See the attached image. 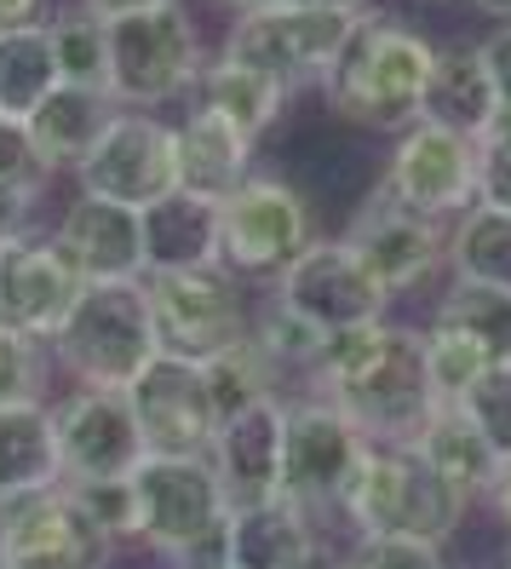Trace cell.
I'll return each mask as SVG.
<instances>
[{
	"label": "cell",
	"instance_id": "obj_22",
	"mask_svg": "<svg viewBox=\"0 0 511 569\" xmlns=\"http://www.w3.org/2000/svg\"><path fill=\"white\" fill-rule=\"evenodd\" d=\"M322 547V523L293 507L288 495L253 500V507H230L224 535H219V558L230 569H293Z\"/></svg>",
	"mask_w": 511,
	"mask_h": 569
},
{
	"label": "cell",
	"instance_id": "obj_32",
	"mask_svg": "<svg viewBox=\"0 0 511 569\" xmlns=\"http://www.w3.org/2000/svg\"><path fill=\"white\" fill-rule=\"evenodd\" d=\"M52 29V52H58V76L63 87H92L110 92V41H104V18H92L81 7H63L47 18Z\"/></svg>",
	"mask_w": 511,
	"mask_h": 569
},
{
	"label": "cell",
	"instance_id": "obj_43",
	"mask_svg": "<svg viewBox=\"0 0 511 569\" xmlns=\"http://www.w3.org/2000/svg\"><path fill=\"white\" fill-rule=\"evenodd\" d=\"M36 18H41V0H0V29H18Z\"/></svg>",
	"mask_w": 511,
	"mask_h": 569
},
{
	"label": "cell",
	"instance_id": "obj_49",
	"mask_svg": "<svg viewBox=\"0 0 511 569\" xmlns=\"http://www.w3.org/2000/svg\"><path fill=\"white\" fill-rule=\"evenodd\" d=\"M230 12H270V7H282V0H224Z\"/></svg>",
	"mask_w": 511,
	"mask_h": 569
},
{
	"label": "cell",
	"instance_id": "obj_26",
	"mask_svg": "<svg viewBox=\"0 0 511 569\" xmlns=\"http://www.w3.org/2000/svg\"><path fill=\"white\" fill-rule=\"evenodd\" d=\"M494 110H500V98H494V81L483 70V52L477 47H437L420 121L465 132V139H483V127L494 121Z\"/></svg>",
	"mask_w": 511,
	"mask_h": 569
},
{
	"label": "cell",
	"instance_id": "obj_36",
	"mask_svg": "<svg viewBox=\"0 0 511 569\" xmlns=\"http://www.w3.org/2000/svg\"><path fill=\"white\" fill-rule=\"evenodd\" d=\"M460 409H465V415L477 420V431L494 443V455L511 460V362H494L489 375L460 397Z\"/></svg>",
	"mask_w": 511,
	"mask_h": 569
},
{
	"label": "cell",
	"instance_id": "obj_47",
	"mask_svg": "<svg viewBox=\"0 0 511 569\" xmlns=\"http://www.w3.org/2000/svg\"><path fill=\"white\" fill-rule=\"evenodd\" d=\"M282 7H339V12H368L373 0H282Z\"/></svg>",
	"mask_w": 511,
	"mask_h": 569
},
{
	"label": "cell",
	"instance_id": "obj_7",
	"mask_svg": "<svg viewBox=\"0 0 511 569\" xmlns=\"http://www.w3.org/2000/svg\"><path fill=\"white\" fill-rule=\"evenodd\" d=\"M317 242L311 202L282 173H253L219 202V271L236 282H277Z\"/></svg>",
	"mask_w": 511,
	"mask_h": 569
},
{
	"label": "cell",
	"instance_id": "obj_20",
	"mask_svg": "<svg viewBox=\"0 0 511 569\" xmlns=\"http://www.w3.org/2000/svg\"><path fill=\"white\" fill-rule=\"evenodd\" d=\"M52 242L70 253L81 282H144V219L139 208L104 202L76 190V202L58 213Z\"/></svg>",
	"mask_w": 511,
	"mask_h": 569
},
{
	"label": "cell",
	"instance_id": "obj_34",
	"mask_svg": "<svg viewBox=\"0 0 511 569\" xmlns=\"http://www.w3.org/2000/svg\"><path fill=\"white\" fill-rule=\"evenodd\" d=\"M420 333H425V375H431L437 403H460V397L494 368V357L449 322H425Z\"/></svg>",
	"mask_w": 511,
	"mask_h": 569
},
{
	"label": "cell",
	"instance_id": "obj_17",
	"mask_svg": "<svg viewBox=\"0 0 511 569\" xmlns=\"http://www.w3.org/2000/svg\"><path fill=\"white\" fill-rule=\"evenodd\" d=\"M132 420L150 455H208L213 431H219V409L208 397V375L190 357H156L139 380L127 386Z\"/></svg>",
	"mask_w": 511,
	"mask_h": 569
},
{
	"label": "cell",
	"instance_id": "obj_30",
	"mask_svg": "<svg viewBox=\"0 0 511 569\" xmlns=\"http://www.w3.org/2000/svg\"><path fill=\"white\" fill-rule=\"evenodd\" d=\"M449 277L511 288V213L505 208L471 202L449 224Z\"/></svg>",
	"mask_w": 511,
	"mask_h": 569
},
{
	"label": "cell",
	"instance_id": "obj_39",
	"mask_svg": "<svg viewBox=\"0 0 511 569\" xmlns=\"http://www.w3.org/2000/svg\"><path fill=\"white\" fill-rule=\"evenodd\" d=\"M0 184H47L36 150H29V132L12 116H0Z\"/></svg>",
	"mask_w": 511,
	"mask_h": 569
},
{
	"label": "cell",
	"instance_id": "obj_23",
	"mask_svg": "<svg viewBox=\"0 0 511 569\" xmlns=\"http://www.w3.org/2000/svg\"><path fill=\"white\" fill-rule=\"evenodd\" d=\"M116 98L92 92V87H52L36 110L23 116L29 150H36L41 173H76V167L92 156V144L104 139V127L116 121Z\"/></svg>",
	"mask_w": 511,
	"mask_h": 569
},
{
	"label": "cell",
	"instance_id": "obj_3",
	"mask_svg": "<svg viewBox=\"0 0 511 569\" xmlns=\"http://www.w3.org/2000/svg\"><path fill=\"white\" fill-rule=\"evenodd\" d=\"M465 512L471 500L442 483L414 443H368L333 518H345L351 535H408V541L442 547L465 523Z\"/></svg>",
	"mask_w": 511,
	"mask_h": 569
},
{
	"label": "cell",
	"instance_id": "obj_33",
	"mask_svg": "<svg viewBox=\"0 0 511 569\" xmlns=\"http://www.w3.org/2000/svg\"><path fill=\"white\" fill-rule=\"evenodd\" d=\"M201 375H208V397H213L219 420L253 409L259 397H277V380H282L277 362L259 351V340H242V346L208 357V362H201Z\"/></svg>",
	"mask_w": 511,
	"mask_h": 569
},
{
	"label": "cell",
	"instance_id": "obj_50",
	"mask_svg": "<svg viewBox=\"0 0 511 569\" xmlns=\"http://www.w3.org/2000/svg\"><path fill=\"white\" fill-rule=\"evenodd\" d=\"M505 569H511V563H505Z\"/></svg>",
	"mask_w": 511,
	"mask_h": 569
},
{
	"label": "cell",
	"instance_id": "obj_13",
	"mask_svg": "<svg viewBox=\"0 0 511 569\" xmlns=\"http://www.w3.org/2000/svg\"><path fill=\"white\" fill-rule=\"evenodd\" d=\"M52 431L63 483H116L139 472V460L150 455L127 391L104 386H70L63 397H52Z\"/></svg>",
	"mask_w": 511,
	"mask_h": 569
},
{
	"label": "cell",
	"instance_id": "obj_27",
	"mask_svg": "<svg viewBox=\"0 0 511 569\" xmlns=\"http://www.w3.org/2000/svg\"><path fill=\"white\" fill-rule=\"evenodd\" d=\"M190 98H196V104H208V110H219L230 127H242L248 139L259 144L264 132L288 116V98H293V92H288L282 81H270L264 70H253V63H236V58L213 52Z\"/></svg>",
	"mask_w": 511,
	"mask_h": 569
},
{
	"label": "cell",
	"instance_id": "obj_2",
	"mask_svg": "<svg viewBox=\"0 0 511 569\" xmlns=\"http://www.w3.org/2000/svg\"><path fill=\"white\" fill-rule=\"evenodd\" d=\"M431 63H437V41L425 36V29H414L397 12H373L368 7V18L351 36L345 58L328 70L322 98H328V110L345 127L397 139L402 127L420 121Z\"/></svg>",
	"mask_w": 511,
	"mask_h": 569
},
{
	"label": "cell",
	"instance_id": "obj_24",
	"mask_svg": "<svg viewBox=\"0 0 511 569\" xmlns=\"http://www.w3.org/2000/svg\"><path fill=\"white\" fill-rule=\"evenodd\" d=\"M144 219V277L150 271H213L219 264V202L167 190L139 208Z\"/></svg>",
	"mask_w": 511,
	"mask_h": 569
},
{
	"label": "cell",
	"instance_id": "obj_12",
	"mask_svg": "<svg viewBox=\"0 0 511 569\" xmlns=\"http://www.w3.org/2000/svg\"><path fill=\"white\" fill-rule=\"evenodd\" d=\"M368 455V438L351 426V415H339L328 397H299L288 403V438H282V495L293 507H304L317 523L339 512V495L357 478V466Z\"/></svg>",
	"mask_w": 511,
	"mask_h": 569
},
{
	"label": "cell",
	"instance_id": "obj_15",
	"mask_svg": "<svg viewBox=\"0 0 511 569\" xmlns=\"http://www.w3.org/2000/svg\"><path fill=\"white\" fill-rule=\"evenodd\" d=\"M76 190L104 196L121 208H150L167 190H179L173 179V121L156 110H116L104 127V139L92 144V156L76 167Z\"/></svg>",
	"mask_w": 511,
	"mask_h": 569
},
{
	"label": "cell",
	"instance_id": "obj_41",
	"mask_svg": "<svg viewBox=\"0 0 511 569\" xmlns=\"http://www.w3.org/2000/svg\"><path fill=\"white\" fill-rule=\"evenodd\" d=\"M477 52H483V70L494 81V98L500 110H511V23H494L483 41H477Z\"/></svg>",
	"mask_w": 511,
	"mask_h": 569
},
{
	"label": "cell",
	"instance_id": "obj_9",
	"mask_svg": "<svg viewBox=\"0 0 511 569\" xmlns=\"http://www.w3.org/2000/svg\"><path fill=\"white\" fill-rule=\"evenodd\" d=\"M150 317H156V340L167 357H190L208 362L230 346L253 340V306H248V282H236L230 271H150Z\"/></svg>",
	"mask_w": 511,
	"mask_h": 569
},
{
	"label": "cell",
	"instance_id": "obj_29",
	"mask_svg": "<svg viewBox=\"0 0 511 569\" xmlns=\"http://www.w3.org/2000/svg\"><path fill=\"white\" fill-rule=\"evenodd\" d=\"M52 87H63V76H58V52H52L47 18L0 29V116L23 121Z\"/></svg>",
	"mask_w": 511,
	"mask_h": 569
},
{
	"label": "cell",
	"instance_id": "obj_4",
	"mask_svg": "<svg viewBox=\"0 0 511 569\" xmlns=\"http://www.w3.org/2000/svg\"><path fill=\"white\" fill-rule=\"evenodd\" d=\"M47 351L52 368H63L76 386L127 391L161 357L144 282H87L70 317L47 340Z\"/></svg>",
	"mask_w": 511,
	"mask_h": 569
},
{
	"label": "cell",
	"instance_id": "obj_21",
	"mask_svg": "<svg viewBox=\"0 0 511 569\" xmlns=\"http://www.w3.org/2000/svg\"><path fill=\"white\" fill-rule=\"evenodd\" d=\"M253 139L242 127H230L219 110L196 104L173 121V179L184 196H201V202H224V196L253 173Z\"/></svg>",
	"mask_w": 511,
	"mask_h": 569
},
{
	"label": "cell",
	"instance_id": "obj_6",
	"mask_svg": "<svg viewBox=\"0 0 511 569\" xmlns=\"http://www.w3.org/2000/svg\"><path fill=\"white\" fill-rule=\"evenodd\" d=\"M104 41H110V98L121 110L161 116V104L190 98L201 70H208V47H201V29L184 0H161V7L110 18Z\"/></svg>",
	"mask_w": 511,
	"mask_h": 569
},
{
	"label": "cell",
	"instance_id": "obj_11",
	"mask_svg": "<svg viewBox=\"0 0 511 569\" xmlns=\"http://www.w3.org/2000/svg\"><path fill=\"white\" fill-rule=\"evenodd\" d=\"M380 196H391L397 208L425 213L454 224L477 202V139L449 132L437 121H414L391 139V156L380 167Z\"/></svg>",
	"mask_w": 511,
	"mask_h": 569
},
{
	"label": "cell",
	"instance_id": "obj_5",
	"mask_svg": "<svg viewBox=\"0 0 511 569\" xmlns=\"http://www.w3.org/2000/svg\"><path fill=\"white\" fill-rule=\"evenodd\" d=\"M127 483H132V541L144 552L184 563L219 547L230 500L208 455H144Z\"/></svg>",
	"mask_w": 511,
	"mask_h": 569
},
{
	"label": "cell",
	"instance_id": "obj_1",
	"mask_svg": "<svg viewBox=\"0 0 511 569\" xmlns=\"http://www.w3.org/2000/svg\"><path fill=\"white\" fill-rule=\"evenodd\" d=\"M311 375L317 397H328L339 415H351V426L368 443H414L425 415L437 409V391L425 375V333L397 328L385 317L328 333Z\"/></svg>",
	"mask_w": 511,
	"mask_h": 569
},
{
	"label": "cell",
	"instance_id": "obj_19",
	"mask_svg": "<svg viewBox=\"0 0 511 569\" xmlns=\"http://www.w3.org/2000/svg\"><path fill=\"white\" fill-rule=\"evenodd\" d=\"M282 438H288V397L282 391L219 420L208 460H213L230 507H253V500L282 495Z\"/></svg>",
	"mask_w": 511,
	"mask_h": 569
},
{
	"label": "cell",
	"instance_id": "obj_14",
	"mask_svg": "<svg viewBox=\"0 0 511 569\" xmlns=\"http://www.w3.org/2000/svg\"><path fill=\"white\" fill-rule=\"evenodd\" d=\"M270 299H277L282 311H293L299 322H311L317 333H345V328H362V322H380L391 311V299L362 271V259L351 253L345 237L311 242L277 277Z\"/></svg>",
	"mask_w": 511,
	"mask_h": 569
},
{
	"label": "cell",
	"instance_id": "obj_25",
	"mask_svg": "<svg viewBox=\"0 0 511 569\" xmlns=\"http://www.w3.org/2000/svg\"><path fill=\"white\" fill-rule=\"evenodd\" d=\"M414 449L425 455L431 472H437L442 483H454L465 500H489L500 466H505V460L494 455V443L477 431V420H471L460 403H437V409L425 415V426H420Z\"/></svg>",
	"mask_w": 511,
	"mask_h": 569
},
{
	"label": "cell",
	"instance_id": "obj_40",
	"mask_svg": "<svg viewBox=\"0 0 511 569\" xmlns=\"http://www.w3.org/2000/svg\"><path fill=\"white\" fill-rule=\"evenodd\" d=\"M36 208H41V184H0V242L29 237Z\"/></svg>",
	"mask_w": 511,
	"mask_h": 569
},
{
	"label": "cell",
	"instance_id": "obj_18",
	"mask_svg": "<svg viewBox=\"0 0 511 569\" xmlns=\"http://www.w3.org/2000/svg\"><path fill=\"white\" fill-rule=\"evenodd\" d=\"M81 271L52 237H12L0 242V328L52 340L58 322L81 299Z\"/></svg>",
	"mask_w": 511,
	"mask_h": 569
},
{
	"label": "cell",
	"instance_id": "obj_16",
	"mask_svg": "<svg viewBox=\"0 0 511 569\" xmlns=\"http://www.w3.org/2000/svg\"><path fill=\"white\" fill-rule=\"evenodd\" d=\"M345 242L362 259V271L380 282L385 299L420 293L449 271V224L425 219V213H408L380 190L362 202L357 224L345 230Z\"/></svg>",
	"mask_w": 511,
	"mask_h": 569
},
{
	"label": "cell",
	"instance_id": "obj_10",
	"mask_svg": "<svg viewBox=\"0 0 511 569\" xmlns=\"http://www.w3.org/2000/svg\"><path fill=\"white\" fill-rule=\"evenodd\" d=\"M116 535L70 483L0 500V569H110Z\"/></svg>",
	"mask_w": 511,
	"mask_h": 569
},
{
	"label": "cell",
	"instance_id": "obj_31",
	"mask_svg": "<svg viewBox=\"0 0 511 569\" xmlns=\"http://www.w3.org/2000/svg\"><path fill=\"white\" fill-rule=\"evenodd\" d=\"M431 322H449L460 333H471L494 362H511V288H489V282H460L449 277V288L437 293Z\"/></svg>",
	"mask_w": 511,
	"mask_h": 569
},
{
	"label": "cell",
	"instance_id": "obj_37",
	"mask_svg": "<svg viewBox=\"0 0 511 569\" xmlns=\"http://www.w3.org/2000/svg\"><path fill=\"white\" fill-rule=\"evenodd\" d=\"M345 569H454L431 541H408V535H351Z\"/></svg>",
	"mask_w": 511,
	"mask_h": 569
},
{
	"label": "cell",
	"instance_id": "obj_8",
	"mask_svg": "<svg viewBox=\"0 0 511 569\" xmlns=\"http://www.w3.org/2000/svg\"><path fill=\"white\" fill-rule=\"evenodd\" d=\"M368 12H339V7H270V12H236L219 52L236 63H253L288 92L322 87L328 70L345 58L351 36Z\"/></svg>",
	"mask_w": 511,
	"mask_h": 569
},
{
	"label": "cell",
	"instance_id": "obj_35",
	"mask_svg": "<svg viewBox=\"0 0 511 569\" xmlns=\"http://www.w3.org/2000/svg\"><path fill=\"white\" fill-rule=\"evenodd\" d=\"M47 368H52L47 340L0 328V409H12V403H47Z\"/></svg>",
	"mask_w": 511,
	"mask_h": 569
},
{
	"label": "cell",
	"instance_id": "obj_46",
	"mask_svg": "<svg viewBox=\"0 0 511 569\" xmlns=\"http://www.w3.org/2000/svg\"><path fill=\"white\" fill-rule=\"evenodd\" d=\"M293 569H345V552H328V541L304 558V563H293Z\"/></svg>",
	"mask_w": 511,
	"mask_h": 569
},
{
	"label": "cell",
	"instance_id": "obj_28",
	"mask_svg": "<svg viewBox=\"0 0 511 569\" xmlns=\"http://www.w3.org/2000/svg\"><path fill=\"white\" fill-rule=\"evenodd\" d=\"M63 483L52 403H12L0 409V500L36 495Z\"/></svg>",
	"mask_w": 511,
	"mask_h": 569
},
{
	"label": "cell",
	"instance_id": "obj_44",
	"mask_svg": "<svg viewBox=\"0 0 511 569\" xmlns=\"http://www.w3.org/2000/svg\"><path fill=\"white\" fill-rule=\"evenodd\" d=\"M489 507H494V518L511 529V460L500 466V478H494V489H489Z\"/></svg>",
	"mask_w": 511,
	"mask_h": 569
},
{
	"label": "cell",
	"instance_id": "obj_48",
	"mask_svg": "<svg viewBox=\"0 0 511 569\" xmlns=\"http://www.w3.org/2000/svg\"><path fill=\"white\" fill-rule=\"evenodd\" d=\"M173 569H230V563H224L219 547H213V552H196V558H184V563H173Z\"/></svg>",
	"mask_w": 511,
	"mask_h": 569
},
{
	"label": "cell",
	"instance_id": "obj_38",
	"mask_svg": "<svg viewBox=\"0 0 511 569\" xmlns=\"http://www.w3.org/2000/svg\"><path fill=\"white\" fill-rule=\"evenodd\" d=\"M477 202L511 213V110H494L477 139Z\"/></svg>",
	"mask_w": 511,
	"mask_h": 569
},
{
	"label": "cell",
	"instance_id": "obj_42",
	"mask_svg": "<svg viewBox=\"0 0 511 569\" xmlns=\"http://www.w3.org/2000/svg\"><path fill=\"white\" fill-rule=\"evenodd\" d=\"M81 12H92V18H127V12H144V7H161V0H76Z\"/></svg>",
	"mask_w": 511,
	"mask_h": 569
},
{
	"label": "cell",
	"instance_id": "obj_45",
	"mask_svg": "<svg viewBox=\"0 0 511 569\" xmlns=\"http://www.w3.org/2000/svg\"><path fill=\"white\" fill-rule=\"evenodd\" d=\"M460 7H471L477 18H489V23H511V0H460Z\"/></svg>",
	"mask_w": 511,
	"mask_h": 569
}]
</instances>
